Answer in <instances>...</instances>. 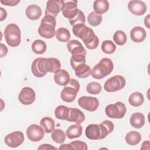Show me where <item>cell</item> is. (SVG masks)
<instances>
[{"label":"cell","instance_id":"1","mask_svg":"<svg viewBox=\"0 0 150 150\" xmlns=\"http://www.w3.org/2000/svg\"><path fill=\"white\" fill-rule=\"evenodd\" d=\"M61 64L59 59L54 57H38L33 60L31 66L33 74L36 77H42L47 72L56 73L60 70Z\"/></svg>","mask_w":150,"mask_h":150},{"label":"cell","instance_id":"2","mask_svg":"<svg viewBox=\"0 0 150 150\" xmlns=\"http://www.w3.org/2000/svg\"><path fill=\"white\" fill-rule=\"evenodd\" d=\"M114 124L111 121L105 120L100 124L88 125L86 128L85 134L90 139L100 140L105 138L114 130Z\"/></svg>","mask_w":150,"mask_h":150},{"label":"cell","instance_id":"3","mask_svg":"<svg viewBox=\"0 0 150 150\" xmlns=\"http://www.w3.org/2000/svg\"><path fill=\"white\" fill-rule=\"evenodd\" d=\"M114 69V64L112 61L107 57H104L100 60V61L96 66H94L91 70V76L96 79H101L107 75H109Z\"/></svg>","mask_w":150,"mask_h":150},{"label":"cell","instance_id":"4","mask_svg":"<svg viewBox=\"0 0 150 150\" xmlns=\"http://www.w3.org/2000/svg\"><path fill=\"white\" fill-rule=\"evenodd\" d=\"M55 18L45 15L42 19L40 25L38 28V33L39 35L46 39H51L55 35L56 27Z\"/></svg>","mask_w":150,"mask_h":150},{"label":"cell","instance_id":"5","mask_svg":"<svg viewBox=\"0 0 150 150\" xmlns=\"http://www.w3.org/2000/svg\"><path fill=\"white\" fill-rule=\"evenodd\" d=\"M5 39L11 47L19 46L21 41V33L19 27L15 23H10L6 26L4 30Z\"/></svg>","mask_w":150,"mask_h":150},{"label":"cell","instance_id":"6","mask_svg":"<svg viewBox=\"0 0 150 150\" xmlns=\"http://www.w3.org/2000/svg\"><path fill=\"white\" fill-rule=\"evenodd\" d=\"M79 90L80 84L79 81L76 79H71L68 84L63 88L60 94L61 98L67 103L73 102L76 98Z\"/></svg>","mask_w":150,"mask_h":150},{"label":"cell","instance_id":"7","mask_svg":"<svg viewBox=\"0 0 150 150\" xmlns=\"http://www.w3.org/2000/svg\"><path fill=\"white\" fill-rule=\"evenodd\" d=\"M126 112L127 108L125 104L120 101L109 104L105 108L106 115L111 118H122L124 117Z\"/></svg>","mask_w":150,"mask_h":150},{"label":"cell","instance_id":"8","mask_svg":"<svg viewBox=\"0 0 150 150\" xmlns=\"http://www.w3.org/2000/svg\"><path fill=\"white\" fill-rule=\"evenodd\" d=\"M125 78L120 75H115L107 80L104 85V90L109 93L120 90L125 86Z\"/></svg>","mask_w":150,"mask_h":150},{"label":"cell","instance_id":"9","mask_svg":"<svg viewBox=\"0 0 150 150\" xmlns=\"http://www.w3.org/2000/svg\"><path fill=\"white\" fill-rule=\"evenodd\" d=\"M78 104L81 108L93 112L98 108L99 101L97 98L94 97L83 96L78 100Z\"/></svg>","mask_w":150,"mask_h":150},{"label":"cell","instance_id":"10","mask_svg":"<svg viewBox=\"0 0 150 150\" xmlns=\"http://www.w3.org/2000/svg\"><path fill=\"white\" fill-rule=\"evenodd\" d=\"M44 131L40 126L37 124H31L26 129V136L32 142H38L43 139Z\"/></svg>","mask_w":150,"mask_h":150},{"label":"cell","instance_id":"11","mask_svg":"<svg viewBox=\"0 0 150 150\" xmlns=\"http://www.w3.org/2000/svg\"><path fill=\"white\" fill-rule=\"evenodd\" d=\"M5 143L11 148H16L20 146L24 141V135L21 131H16L8 134L5 138Z\"/></svg>","mask_w":150,"mask_h":150},{"label":"cell","instance_id":"12","mask_svg":"<svg viewBox=\"0 0 150 150\" xmlns=\"http://www.w3.org/2000/svg\"><path fill=\"white\" fill-rule=\"evenodd\" d=\"M64 1L61 0H49L46 3V9L45 12V15L52 16L56 18L58 13L62 11V8Z\"/></svg>","mask_w":150,"mask_h":150},{"label":"cell","instance_id":"13","mask_svg":"<svg viewBox=\"0 0 150 150\" xmlns=\"http://www.w3.org/2000/svg\"><path fill=\"white\" fill-rule=\"evenodd\" d=\"M36 94L35 91L30 87H23L18 96L19 101L23 105H30L35 100Z\"/></svg>","mask_w":150,"mask_h":150},{"label":"cell","instance_id":"14","mask_svg":"<svg viewBox=\"0 0 150 150\" xmlns=\"http://www.w3.org/2000/svg\"><path fill=\"white\" fill-rule=\"evenodd\" d=\"M77 3V2L75 1L64 2L62 8V12L66 18L69 20L73 19L77 15L79 11Z\"/></svg>","mask_w":150,"mask_h":150},{"label":"cell","instance_id":"15","mask_svg":"<svg viewBox=\"0 0 150 150\" xmlns=\"http://www.w3.org/2000/svg\"><path fill=\"white\" fill-rule=\"evenodd\" d=\"M128 8L129 12L135 15L141 16L146 11V4L141 1H131L128 2Z\"/></svg>","mask_w":150,"mask_h":150},{"label":"cell","instance_id":"16","mask_svg":"<svg viewBox=\"0 0 150 150\" xmlns=\"http://www.w3.org/2000/svg\"><path fill=\"white\" fill-rule=\"evenodd\" d=\"M72 31L76 37L81 39L82 40L86 39L92 32L93 29L87 26L84 23L77 24L73 26Z\"/></svg>","mask_w":150,"mask_h":150},{"label":"cell","instance_id":"17","mask_svg":"<svg viewBox=\"0 0 150 150\" xmlns=\"http://www.w3.org/2000/svg\"><path fill=\"white\" fill-rule=\"evenodd\" d=\"M146 36L145 30L141 26H135L133 28L130 32V37L131 40L135 43L143 42Z\"/></svg>","mask_w":150,"mask_h":150},{"label":"cell","instance_id":"18","mask_svg":"<svg viewBox=\"0 0 150 150\" xmlns=\"http://www.w3.org/2000/svg\"><path fill=\"white\" fill-rule=\"evenodd\" d=\"M67 47L69 52L71 54H86V50L81 45V43L74 39H72L69 40L67 42Z\"/></svg>","mask_w":150,"mask_h":150},{"label":"cell","instance_id":"19","mask_svg":"<svg viewBox=\"0 0 150 150\" xmlns=\"http://www.w3.org/2000/svg\"><path fill=\"white\" fill-rule=\"evenodd\" d=\"M54 80L59 86H65L69 83L70 79L69 73L64 69H60L54 73Z\"/></svg>","mask_w":150,"mask_h":150},{"label":"cell","instance_id":"20","mask_svg":"<svg viewBox=\"0 0 150 150\" xmlns=\"http://www.w3.org/2000/svg\"><path fill=\"white\" fill-rule=\"evenodd\" d=\"M85 120V115L84 113L77 108H70L69 115L66 121L69 122H74L77 124H80Z\"/></svg>","mask_w":150,"mask_h":150},{"label":"cell","instance_id":"21","mask_svg":"<svg viewBox=\"0 0 150 150\" xmlns=\"http://www.w3.org/2000/svg\"><path fill=\"white\" fill-rule=\"evenodd\" d=\"M25 13L28 19L35 21L39 19L41 16L42 9L37 5L32 4L26 8Z\"/></svg>","mask_w":150,"mask_h":150},{"label":"cell","instance_id":"22","mask_svg":"<svg viewBox=\"0 0 150 150\" xmlns=\"http://www.w3.org/2000/svg\"><path fill=\"white\" fill-rule=\"evenodd\" d=\"M145 117L141 112H135L132 114L129 119L131 125L135 128H141L145 124Z\"/></svg>","mask_w":150,"mask_h":150},{"label":"cell","instance_id":"23","mask_svg":"<svg viewBox=\"0 0 150 150\" xmlns=\"http://www.w3.org/2000/svg\"><path fill=\"white\" fill-rule=\"evenodd\" d=\"M108 9L109 2L106 0H96L93 3V9L97 14L101 15L107 12Z\"/></svg>","mask_w":150,"mask_h":150},{"label":"cell","instance_id":"24","mask_svg":"<svg viewBox=\"0 0 150 150\" xmlns=\"http://www.w3.org/2000/svg\"><path fill=\"white\" fill-rule=\"evenodd\" d=\"M87 49L93 50L97 47L99 44V39L95 35L94 31L92 32L86 39L82 40Z\"/></svg>","mask_w":150,"mask_h":150},{"label":"cell","instance_id":"25","mask_svg":"<svg viewBox=\"0 0 150 150\" xmlns=\"http://www.w3.org/2000/svg\"><path fill=\"white\" fill-rule=\"evenodd\" d=\"M82 126L80 124H74L70 125L66 130V136L71 139L80 137L82 134Z\"/></svg>","mask_w":150,"mask_h":150},{"label":"cell","instance_id":"26","mask_svg":"<svg viewBox=\"0 0 150 150\" xmlns=\"http://www.w3.org/2000/svg\"><path fill=\"white\" fill-rule=\"evenodd\" d=\"M73 70L75 71L76 76L81 79L88 77L90 75L91 71L90 67L86 63L79 65Z\"/></svg>","mask_w":150,"mask_h":150},{"label":"cell","instance_id":"27","mask_svg":"<svg viewBox=\"0 0 150 150\" xmlns=\"http://www.w3.org/2000/svg\"><path fill=\"white\" fill-rule=\"evenodd\" d=\"M40 125L46 133H50L54 129L55 122L53 118L49 117H45L41 119Z\"/></svg>","mask_w":150,"mask_h":150},{"label":"cell","instance_id":"28","mask_svg":"<svg viewBox=\"0 0 150 150\" xmlns=\"http://www.w3.org/2000/svg\"><path fill=\"white\" fill-rule=\"evenodd\" d=\"M125 139L128 145L132 146L136 145L141 141V135L138 132L132 131L127 134Z\"/></svg>","mask_w":150,"mask_h":150},{"label":"cell","instance_id":"29","mask_svg":"<svg viewBox=\"0 0 150 150\" xmlns=\"http://www.w3.org/2000/svg\"><path fill=\"white\" fill-rule=\"evenodd\" d=\"M144 98L142 93L134 92L132 93L128 98L129 103L134 107H139L144 103Z\"/></svg>","mask_w":150,"mask_h":150},{"label":"cell","instance_id":"30","mask_svg":"<svg viewBox=\"0 0 150 150\" xmlns=\"http://www.w3.org/2000/svg\"><path fill=\"white\" fill-rule=\"evenodd\" d=\"M69 107L64 105H59L54 110V115L57 119L66 120L69 117Z\"/></svg>","mask_w":150,"mask_h":150},{"label":"cell","instance_id":"31","mask_svg":"<svg viewBox=\"0 0 150 150\" xmlns=\"http://www.w3.org/2000/svg\"><path fill=\"white\" fill-rule=\"evenodd\" d=\"M56 39L61 42H67L70 38V33L65 28H59L55 33Z\"/></svg>","mask_w":150,"mask_h":150},{"label":"cell","instance_id":"32","mask_svg":"<svg viewBox=\"0 0 150 150\" xmlns=\"http://www.w3.org/2000/svg\"><path fill=\"white\" fill-rule=\"evenodd\" d=\"M32 50L36 53L41 54L44 53L46 50V45L45 42L42 40H35L32 44Z\"/></svg>","mask_w":150,"mask_h":150},{"label":"cell","instance_id":"33","mask_svg":"<svg viewBox=\"0 0 150 150\" xmlns=\"http://www.w3.org/2000/svg\"><path fill=\"white\" fill-rule=\"evenodd\" d=\"M86 54H77L71 55L70 59V64L73 69L80 64L86 63Z\"/></svg>","mask_w":150,"mask_h":150},{"label":"cell","instance_id":"34","mask_svg":"<svg viewBox=\"0 0 150 150\" xmlns=\"http://www.w3.org/2000/svg\"><path fill=\"white\" fill-rule=\"evenodd\" d=\"M66 134L60 129H54L51 134V138L54 142L58 144L63 143L66 139Z\"/></svg>","mask_w":150,"mask_h":150},{"label":"cell","instance_id":"35","mask_svg":"<svg viewBox=\"0 0 150 150\" xmlns=\"http://www.w3.org/2000/svg\"><path fill=\"white\" fill-rule=\"evenodd\" d=\"M103 20V17L101 15L96 13L95 12H91L87 16V21L92 26H97L99 25Z\"/></svg>","mask_w":150,"mask_h":150},{"label":"cell","instance_id":"36","mask_svg":"<svg viewBox=\"0 0 150 150\" xmlns=\"http://www.w3.org/2000/svg\"><path fill=\"white\" fill-rule=\"evenodd\" d=\"M102 89L101 85L96 81L90 82L86 87V90L87 93L91 94H98L100 93Z\"/></svg>","mask_w":150,"mask_h":150},{"label":"cell","instance_id":"37","mask_svg":"<svg viewBox=\"0 0 150 150\" xmlns=\"http://www.w3.org/2000/svg\"><path fill=\"white\" fill-rule=\"evenodd\" d=\"M113 39L117 45L122 46L125 45L127 42V38L124 32L122 30H117L114 34Z\"/></svg>","mask_w":150,"mask_h":150},{"label":"cell","instance_id":"38","mask_svg":"<svg viewBox=\"0 0 150 150\" xmlns=\"http://www.w3.org/2000/svg\"><path fill=\"white\" fill-rule=\"evenodd\" d=\"M101 50L105 53L111 54L115 51L116 46L111 40H104L101 45Z\"/></svg>","mask_w":150,"mask_h":150},{"label":"cell","instance_id":"39","mask_svg":"<svg viewBox=\"0 0 150 150\" xmlns=\"http://www.w3.org/2000/svg\"><path fill=\"white\" fill-rule=\"evenodd\" d=\"M85 22H86L85 15L84 13L79 9L78 11L77 15L73 19H69V23L72 26L77 24L84 23Z\"/></svg>","mask_w":150,"mask_h":150},{"label":"cell","instance_id":"40","mask_svg":"<svg viewBox=\"0 0 150 150\" xmlns=\"http://www.w3.org/2000/svg\"><path fill=\"white\" fill-rule=\"evenodd\" d=\"M70 144L71 145L73 149H76V150H87V145L84 142L77 140V141L71 142Z\"/></svg>","mask_w":150,"mask_h":150},{"label":"cell","instance_id":"41","mask_svg":"<svg viewBox=\"0 0 150 150\" xmlns=\"http://www.w3.org/2000/svg\"><path fill=\"white\" fill-rule=\"evenodd\" d=\"M19 2H20L19 0H5V1L1 0V3L4 4V5L11 6H16Z\"/></svg>","mask_w":150,"mask_h":150},{"label":"cell","instance_id":"42","mask_svg":"<svg viewBox=\"0 0 150 150\" xmlns=\"http://www.w3.org/2000/svg\"><path fill=\"white\" fill-rule=\"evenodd\" d=\"M8 53V49L5 45L3 43H1V57H2L6 55Z\"/></svg>","mask_w":150,"mask_h":150},{"label":"cell","instance_id":"43","mask_svg":"<svg viewBox=\"0 0 150 150\" xmlns=\"http://www.w3.org/2000/svg\"><path fill=\"white\" fill-rule=\"evenodd\" d=\"M38 149H57V148L54 147L49 144H42L38 147Z\"/></svg>","mask_w":150,"mask_h":150},{"label":"cell","instance_id":"44","mask_svg":"<svg viewBox=\"0 0 150 150\" xmlns=\"http://www.w3.org/2000/svg\"><path fill=\"white\" fill-rule=\"evenodd\" d=\"M60 150L61 149H73V147L71 146V145L69 144H62L60 146L59 148Z\"/></svg>","mask_w":150,"mask_h":150},{"label":"cell","instance_id":"45","mask_svg":"<svg viewBox=\"0 0 150 150\" xmlns=\"http://www.w3.org/2000/svg\"><path fill=\"white\" fill-rule=\"evenodd\" d=\"M1 9V21H4V19H5V18H6L7 16V12L6 11L3 9L2 8H0Z\"/></svg>","mask_w":150,"mask_h":150},{"label":"cell","instance_id":"46","mask_svg":"<svg viewBox=\"0 0 150 150\" xmlns=\"http://www.w3.org/2000/svg\"><path fill=\"white\" fill-rule=\"evenodd\" d=\"M149 15H148L146 18H145V19H144V23H145V25L148 28H149Z\"/></svg>","mask_w":150,"mask_h":150}]
</instances>
